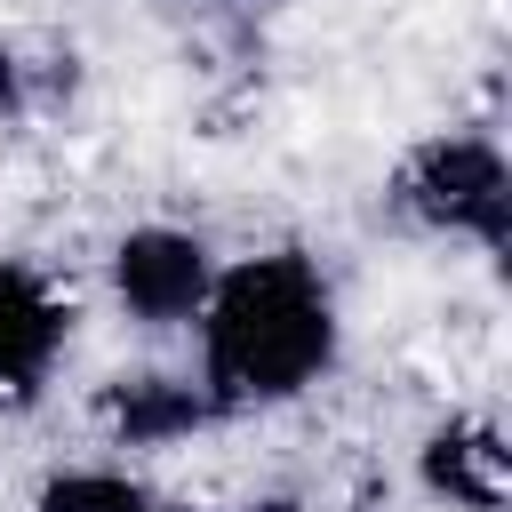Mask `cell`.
Segmentation results:
<instances>
[{
	"label": "cell",
	"instance_id": "cell-1",
	"mask_svg": "<svg viewBox=\"0 0 512 512\" xmlns=\"http://www.w3.org/2000/svg\"><path fill=\"white\" fill-rule=\"evenodd\" d=\"M184 336H192V376L224 424L280 416L344 368V296L312 248L280 240V248L224 256Z\"/></svg>",
	"mask_w": 512,
	"mask_h": 512
},
{
	"label": "cell",
	"instance_id": "cell-2",
	"mask_svg": "<svg viewBox=\"0 0 512 512\" xmlns=\"http://www.w3.org/2000/svg\"><path fill=\"white\" fill-rule=\"evenodd\" d=\"M384 208L424 240H448V248H472V256H504L512 248V160H504V136L488 120H456V128L416 136L400 152L392 184H384Z\"/></svg>",
	"mask_w": 512,
	"mask_h": 512
},
{
	"label": "cell",
	"instance_id": "cell-3",
	"mask_svg": "<svg viewBox=\"0 0 512 512\" xmlns=\"http://www.w3.org/2000/svg\"><path fill=\"white\" fill-rule=\"evenodd\" d=\"M224 248L184 216H136L104 248V296L136 336H184L216 288Z\"/></svg>",
	"mask_w": 512,
	"mask_h": 512
},
{
	"label": "cell",
	"instance_id": "cell-4",
	"mask_svg": "<svg viewBox=\"0 0 512 512\" xmlns=\"http://www.w3.org/2000/svg\"><path fill=\"white\" fill-rule=\"evenodd\" d=\"M80 296L40 256H0V408H40L72 360Z\"/></svg>",
	"mask_w": 512,
	"mask_h": 512
},
{
	"label": "cell",
	"instance_id": "cell-5",
	"mask_svg": "<svg viewBox=\"0 0 512 512\" xmlns=\"http://www.w3.org/2000/svg\"><path fill=\"white\" fill-rule=\"evenodd\" d=\"M216 424L224 416L192 368H136V376H112L96 392V432L112 456H160V448H184Z\"/></svg>",
	"mask_w": 512,
	"mask_h": 512
},
{
	"label": "cell",
	"instance_id": "cell-6",
	"mask_svg": "<svg viewBox=\"0 0 512 512\" xmlns=\"http://www.w3.org/2000/svg\"><path fill=\"white\" fill-rule=\"evenodd\" d=\"M416 488L440 512H504L512 496V448L504 424L480 408H448L424 440H416Z\"/></svg>",
	"mask_w": 512,
	"mask_h": 512
},
{
	"label": "cell",
	"instance_id": "cell-7",
	"mask_svg": "<svg viewBox=\"0 0 512 512\" xmlns=\"http://www.w3.org/2000/svg\"><path fill=\"white\" fill-rule=\"evenodd\" d=\"M32 512H208V504L168 496L160 480L136 472V456H72L40 472Z\"/></svg>",
	"mask_w": 512,
	"mask_h": 512
},
{
	"label": "cell",
	"instance_id": "cell-8",
	"mask_svg": "<svg viewBox=\"0 0 512 512\" xmlns=\"http://www.w3.org/2000/svg\"><path fill=\"white\" fill-rule=\"evenodd\" d=\"M256 512H328V504H256Z\"/></svg>",
	"mask_w": 512,
	"mask_h": 512
}]
</instances>
